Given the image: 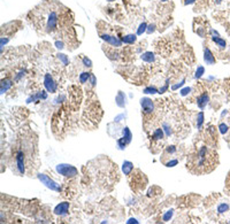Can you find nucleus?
Here are the masks:
<instances>
[{
  "label": "nucleus",
  "instance_id": "nucleus-1",
  "mask_svg": "<svg viewBox=\"0 0 230 224\" xmlns=\"http://www.w3.org/2000/svg\"><path fill=\"white\" fill-rule=\"evenodd\" d=\"M218 165V154L211 151L208 147L201 146L197 153L188 160V169L193 174H205L212 171Z\"/></svg>",
  "mask_w": 230,
  "mask_h": 224
},
{
  "label": "nucleus",
  "instance_id": "nucleus-2",
  "mask_svg": "<svg viewBox=\"0 0 230 224\" xmlns=\"http://www.w3.org/2000/svg\"><path fill=\"white\" fill-rule=\"evenodd\" d=\"M57 172L60 174L64 177H75L78 174V170L72 165H67V163H60L57 165Z\"/></svg>",
  "mask_w": 230,
  "mask_h": 224
},
{
  "label": "nucleus",
  "instance_id": "nucleus-3",
  "mask_svg": "<svg viewBox=\"0 0 230 224\" xmlns=\"http://www.w3.org/2000/svg\"><path fill=\"white\" fill-rule=\"evenodd\" d=\"M38 179L46 186V188H49V190H52V191H55V192H60L61 191V186L59 184H57L53 179H51L47 175H45V174H38Z\"/></svg>",
  "mask_w": 230,
  "mask_h": 224
},
{
  "label": "nucleus",
  "instance_id": "nucleus-4",
  "mask_svg": "<svg viewBox=\"0 0 230 224\" xmlns=\"http://www.w3.org/2000/svg\"><path fill=\"white\" fill-rule=\"evenodd\" d=\"M57 24H58V14L57 12L52 11L49 12V14L47 15V21H46V31H53L55 30L57 28Z\"/></svg>",
  "mask_w": 230,
  "mask_h": 224
},
{
  "label": "nucleus",
  "instance_id": "nucleus-5",
  "mask_svg": "<svg viewBox=\"0 0 230 224\" xmlns=\"http://www.w3.org/2000/svg\"><path fill=\"white\" fill-rule=\"evenodd\" d=\"M44 86L46 89L47 92H51V93H54L57 92V83L53 79V77L49 75V74H46L45 77H44Z\"/></svg>",
  "mask_w": 230,
  "mask_h": 224
},
{
  "label": "nucleus",
  "instance_id": "nucleus-6",
  "mask_svg": "<svg viewBox=\"0 0 230 224\" xmlns=\"http://www.w3.org/2000/svg\"><path fill=\"white\" fill-rule=\"evenodd\" d=\"M140 106L145 114H152L154 110V102L150 98H142L140 99Z\"/></svg>",
  "mask_w": 230,
  "mask_h": 224
},
{
  "label": "nucleus",
  "instance_id": "nucleus-7",
  "mask_svg": "<svg viewBox=\"0 0 230 224\" xmlns=\"http://www.w3.org/2000/svg\"><path fill=\"white\" fill-rule=\"evenodd\" d=\"M100 38H101L102 40H105L106 43H108L109 45L114 46V47H120V46L122 45V43H123L121 39H119L118 37L107 35V34H102V35H100Z\"/></svg>",
  "mask_w": 230,
  "mask_h": 224
},
{
  "label": "nucleus",
  "instance_id": "nucleus-8",
  "mask_svg": "<svg viewBox=\"0 0 230 224\" xmlns=\"http://www.w3.org/2000/svg\"><path fill=\"white\" fill-rule=\"evenodd\" d=\"M16 165L17 170L21 175H24L25 172V163H24V153L22 151H19L16 153Z\"/></svg>",
  "mask_w": 230,
  "mask_h": 224
},
{
  "label": "nucleus",
  "instance_id": "nucleus-9",
  "mask_svg": "<svg viewBox=\"0 0 230 224\" xmlns=\"http://www.w3.org/2000/svg\"><path fill=\"white\" fill-rule=\"evenodd\" d=\"M68 210H69V202L63 201V202H60L58 206H55V208H54L53 212H54L55 215L64 216V215H67Z\"/></svg>",
  "mask_w": 230,
  "mask_h": 224
},
{
  "label": "nucleus",
  "instance_id": "nucleus-10",
  "mask_svg": "<svg viewBox=\"0 0 230 224\" xmlns=\"http://www.w3.org/2000/svg\"><path fill=\"white\" fill-rule=\"evenodd\" d=\"M115 102H116V105L120 108H124L125 107V105H127V97H125V94L122 91L118 92L116 98H115Z\"/></svg>",
  "mask_w": 230,
  "mask_h": 224
},
{
  "label": "nucleus",
  "instance_id": "nucleus-11",
  "mask_svg": "<svg viewBox=\"0 0 230 224\" xmlns=\"http://www.w3.org/2000/svg\"><path fill=\"white\" fill-rule=\"evenodd\" d=\"M208 101H209V97H208V94H207V93H203V94H200L198 97V99H197V105H198V107H199L200 109H204V108L207 106Z\"/></svg>",
  "mask_w": 230,
  "mask_h": 224
},
{
  "label": "nucleus",
  "instance_id": "nucleus-12",
  "mask_svg": "<svg viewBox=\"0 0 230 224\" xmlns=\"http://www.w3.org/2000/svg\"><path fill=\"white\" fill-rule=\"evenodd\" d=\"M204 61H205L207 64H214L215 63V58H214L213 53L211 52L209 48L207 47L204 49Z\"/></svg>",
  "mask_w": 230,
  "mask_h": 224
},
{
  "label": "nucleus",
  "instance_id": "nucleus-13",
  "mask_svg": "<svg viewBox=\"0 0 230 224\" xmlns=\"http://www.w3.org/2000/svg\"><path fill=\"white\" fill-rule=\"evenodd\" d=\"M133 171V163L130 161H124L122 165V172L127 176L131 175V172Z\"/></svg>",
  "mask_w": 230,
  "mask_h": 224
},
{
  "label": "nucleus",
  "instance_id": "nucleus-14",
  "mask_svg": "<svg viewBox=\"0 0 230 224\" xmlns=\"http://www.w3.org/2000/svg\"><path fill=\"white\" fill-rule=\"evenodd\" d=\"M13 83L11 79H2L1 81V86H0V93L1 94H4V93H6L11 87H12Z\"/></svg>",
  "mask_w": 230,
  "mask_h": 224
},
{
  "label": "nucleus",
  "instance_id": "nucleus-15",
  "mask_svg": "<svg viewBox=\"0 0 230 224\" xmlns=\"http://www.w3.org/2000/svg\"><path fill=\"white\" fill-rule=\"evenodd\" d=\"M140 58H142L143 61H145L147 63H152V62L155 61V55L152 52H145V53H143Z\"/></svg>",
  "mask_w": 230,
  "mask_h": 224
},
{
  "label": "nucleus",
  "instance_id": "nucleus-16",
  "mask_svg": "<svg viewBox=\"0 0 230 224\" xmlns=\"http://www.w3.org/2000/svg\"><path fill=\"white\" fill-rule=\"evenodd\" d=\"M122 135H123V139L127 142V144H130L131 142V139H133V133H131V131L129 130L128 127H124L123 130H122Z\"/></svg>",
  "mask_w": 230,
  "mask_h": 224
},
{
  "label": "nucleus",
  "instance_id": "nucleus-17",
  "mask_svg": "<svg viewBox=\"0 0 230 224\" xmlns=\"http://www.w3.org/2000/svg\"><path fill=\"white\" fill-rule=\"evenodd\" d=\"M124 44H133L136 40H137V35H133V34H129V35H125L121 39Z\"/></svg>",
  "mask_w": 230,
  "mask_h": 224
},
{
  "label": "nucleus",
  "instance_id": "nucleus-18",
  "mask_svg": "<svg viewBox=\"0 0 230 224\" xmlns=\"http://www.w3.org/2000/svg\"><path fill=\"white\" fill-rule=\"evenodd\" d=\"M212 40L218 45L220 48H226L227 47V43H226V40L224 39H222L220 36L219 37H212Z\"/></svg>",
  "mask_w": 230,
  "mask_h": 224
},
{
  "label": "nucleus",
  "instance_id": "nucleus-19",
  "mask_svg": "<svg viewBox=\"0 0 230 224\" xmlns=\"http://www.w3.org/2000/svg\"><path fill=\"white\" fill-rule=\"evenodd\" d=\"M218 213L219 214H224V213L229 212V205L226 203V202H222L218 206Z\"/></svg>",
  "mask_w": 230,
  "mask_h": 224
},
{
  "label": "nucleus",
  "instance_id": "nucleus-20",
  "mask_svg": "<svg viewBox=\"0 0 230 224\" xmlns=\"http://www.w3.org/2000/svg\"><path fill=\"white\" fill-rule=\"evenodd\" d=\"M163 136H165V132H163V129H161V128H159V129H157L154 132H153V138L157 139V140L162 139Z\"/></svg>",
  "mask_w": 230,
  "mask_h": 224
},
{
  "label": "nucleus",
  "instance_id": "nucleus-21",
  "mask_svg": "<svg viewBox=\"0 0 230 224\" xmlns=\"http://www.w3.org/2000/svg\"><path fill=\"white\" fill-rule=\"evenodd\" d=\"M143 92L145 94H155V93H159V90L155 86H147L143 90Z\"/></svg>",
  "mask_w": 230,
  "mask_h": 224
},
{
  "label": "nucleus",
  "instance_id": "nucleus-22",
  "mask_svg": "<svg viewBox=\"0 0 230 224\" xmlns=\"http://www.w3.org/2000/svg\"><path fill=\"white\" fill-rule=\"evenodd\" d=\"M90 76H91V72H87V71H83L81 75H80V82L82 84L86 83L90 79Z\"/></svg>",
  "mask_w": 230,
  "mask_h": 224
},
{
  "label": "nucleus",
  "instance_id": "nucleus-23",
  "mask_svg": "<svg viewBox=\"0 0 230 224\" xmlns=\"http://www.w3.org/2000/svg\"><path fill=\"white\" fill-rule=\"evenodd\" d=\"M203 124H204V112H200L197 116V128L201 129Z\"/></svg>",
  "mask_w": 230,
  "mask_h": 224
},
{
  "label": "nucleus",
  "instance_id": "nucleus-24",
  "mask_svg": "<svg viewBox=\"0 0 230 224\" xmlns=\"http://www.w3.org/2000/svg\"><path fill=\"white\" fill-rule=\"evenodd\" d=\"M204 74H205V68H204L203 66H198V68H197V70H196L194 78H196V79H199Z\"/></svg>",
  "mask_w": 230,
  "mask_h": 224
},
{
  "label": "nucleus",
  "instance_id": "nucleus-25",
  "mask_svg": "<svg viewBox=\"0 0 230 224\" xmlns=\"http://www.w3.org/2000/svg\"><path fill=\"white\" fill-rule=\"evenodd\" d=\"M146 29H147V24L145 22L140 23L139 26H138V29H137V36H142L144 32H146Z\"/></svg>",
  "mask_w": 230,
  "mask_h": 224
},
{
  "label": "nucleus",
  "instance_id": "nucleus-26",
  "mask_svg": "<svg viewBox=\"0 0 230 224\" xmlns=\"http://www.w3.org/2000/svg\"><path fill=\"white\" fill-rule=\"evenodd\" d=\"M173 215H174V210L173 209L167 210V212L163 214V216H162V221L163 222H168V221H170V218L173 217Z\"/></svg>",
  "mask_w": 230,
  "mask_h": 224
},
{
  "label": "nucleus",
  "instance_id": "nucleus-27",
  "mask_svg": "<svg viewBox=\"0 0 230 224\" xmlns=\"http://www.w3.org/2000/svg\"><path fill=\"white\" fill-rule=\"evenodd\" d=\"M118 142V147H119V150H120V151H123V150L125 148V146L128 145V144H127V142H125L123 138L118 139V142Z\"/></svg>",
  "mask_w": 230,
  "mask_h": 224
},
{
  "label": "nucleus",
  "instance_id": "nucleus-28",
  "mask_svg": "<svg viewBox=\"0 0 230 224\" xmlns=\"http://www.w3.org/2000/svg\"><path fill=\"white\" fill-rule=\"evenodd\" d=\"M177 165H178V160L177 159H173V160H169V161L165 162V165L168 167V168H173V167H175Z\"/></svg>",
  "mask_w": 230,
  "mask_h": 224
},
{
  "label": "nucleus",
  "instance_id": "nucleus-29",
  "mask_svg": "<svg viewBox=\"0 0 230 224\" xmlns=\"http://www.w3.org/2000/svg\"><path fill=\"white\" fill-rule=\"evenodd\" d=\"M219 130H220V132H221L222 135H226V133L228 132L229 128H228V125H227L226 123H221V124L219 125Z\"/></svg>",
  "mask_w": 230,
  "mask_h": 224
},
{
  "label": "nucleus",
  "instance_id": "nucleus-30",
  "mask_svg": "<svg viewBox=\"0 0 230 224\" xmlns=\"http://www.w3.org/2000/svg\"><path fill=\"white\" fill-rule=\"evenodd\" d=\"M58 58H59L60 61H62V63H63L64 66H67V64L69 63V60L67 58V55H64V54H62V53H59V54H58Z\"/></svg>",
  "mask_w": 230,
  "mask_h": 224
},
{
  "label": "nucleus",
  "instance_id": "nucleus-31",
  "mask_svg": "<svg viewBox=\"0 0 230 224\" xmlns=\"http://www.w3.org/2000/svg\"><path fill=\"white\" fill-rule=\"evenodd\" d=\"M176 152V146L175 145H169L166 147V151H165V154H174Z\"/></svg>",
  "mask_w": 230,
  "mask_h": 224
},
{
  "label": "nucleus",
  "instance_id": "nucleus-32",
  "mask_svg": "<svg viewBox=\"0 0 230 224\" xmlns=\"http://www.w3.org/2000/svg\"><path fill=\"white\" fill-rule=\"evenodd\" d=\"M162 129H163V131L166 132V136H167V137H169L170 135H171V129H170L169 124L163 123V124H162Z\"/></svg>",
  "mask_w": 230,
  "mask_h": 224
},
{
  "label": "nucleus",
  "instance_id": "nucleus-33",
  "mask_svg": "<svg viewBox=\"0 0 230 224\" xmlns=\"http://www.w3.org/2000/svg\"><path fill=\"white\" fill-rule=\"evenodd\" d=\"M168 86H169V79H167L166 83H165V85H163L162 87H160V89H159V93H160V94L165 93V92L168 90Z\"/></svg>",
  "mask_w": 230,
  "mask_h": 224
},
{
  "label": "nucleus",
  "instance_id": "nucleus-34",
  "mask_svg": "<svg viewBox=\"0 0 230 224\" xmlns=\"http://www.w3.org/2000/svg\"><path fill=\"white\" fill-rule=\"evenodd\" d=\"M82 62H83L84 67H87V68H91V67H92V61L89 59V58H86V57H84V58L82 59Z\"/></svg>",
  "mask_w": 230,
  "mask_h": 224
},
{
  "label": "nucleus",
  "instance_id": "nucleus-35",
  "mask_svg": "<svg viewBox=\"0 0 230 224\" xmlns=\"http://www.w3.org/2000/svg\"><path fill=\"white\" fill-rule=\"evenodd\" d=\"M37 99L39 100V99H43V100H45V99H47V92H45V91H40V92H38L36 94Z\"/></svg>",
  "mask_w": 230,
  "mask_h": 224
},
{
  "label": "nucleus",
  "instance_id": "nucleus-36",
  "mask_svg": "<svg viewBox=\"0 0 230 224\" xmlns=\"http://www.w3.org/2000/svg\"><path fill=\"white\" fill-rule=\"evenodd\" d=\"M191 87H189V86H186V87H184V89H182L181 91H180V93H181L182 97H185V95H188L190 92H191Z\"/></svg>",
  "mask_w": 230,
  "mask_h": 224
},
{
  "label": "nucleus",
  "instance_id": "nucleus-37",
  "mask_svg": "<svg viewBox=\"0 0 230 224\" xmlns=\"http://www.w3.org/2000/svg\"><path fill=\"white\" fill-rule=\"evenodd\" d=\"M184 83H185V79H182L180 83H177V84L173 85V86H171V90H173V91H176L177 89H180V87H182V86L184 85Z\"/></svg>",
  "mask_w": 230,
  "mask_h": 224
},
{
  "label": "nucleus",
  "instance_id": "nucleus-38",
  "mask_svg": "<svg viewBox=\"0 0 230 224\" xmlns=\"http://www.w3.org/2000/svg\"><path fill=\"white\" fill-rule=\"evenodd\" d=\"M155 31V24H150V25H147V29H146V32L147 34H153Z\"/></svg>",
  "mask_w": 230,
  "mask_h": 224
},
{
  "label": "nucleus",
  "instance_id": "nucleus-39",
  "mask_svg": "<svg viewBox=\"0 0 230 224\" xmlns=\"http://www.w3.org/2000/svg\"><path fill=\"white\" fill-rule=\"evenodd\" d=\"M89 82L91 83V85H92V86H96V84H97V78H96V76H95L93 74H91Z\"/></svg>",
  "mask_w": 230,
  "mask_h": 224
},
{
  "label": "nucleus",
  "instance_id": "nucleus-40",
  "mask_svg": "<svg viewBox=\"0 0 230 224\" xmlns=\"http://www.w3.org/2000/svg\"><path fill=\"white\" fill-rule=\"evenodd\" d=\"M0 42H1L0 47H1V51H2V48H4V46H5V44H7V43H8V38H4V37H1Z\"/></svg>",
  "mask_w": 230,
  "mask_h": 224
},
{
  "label": "nucleus",
  "instance_id": "nucleus-41",
  "mask_svg": "<svg viewBox=\"0 0 230 224\" xmlns=\"http://www.w3.org/2000/svg\"><path fill=\"white\" fill-rule=\"evenodd\" d=\"M55 46H57V48H60V49H62V48L64 47V46H63V43H62V42H59V40L55 42Z\"/></svg>",
  "mask_w": 230,
  "mask_h": 224
},
{
  "label": "nucleus",
  "instance_id": "nucleus-42",
  "mask_svg": "<svg viewBox=\"0 0 230 224\" xmlns=\"http://www.w3.org/2000/svg\"><path fill=\"white\" fill-rule=\"evenodd\" d=\"M211 34H212V37H219V32L215 31V30H211Z\"/></svg>",
  "mask_w": 230,
  "mask_h": 224
},
{
  "label": "nucleus",
  "instance_id": "nucleus-43",
  "mask_svg": "<svg viewBox=\"0 0 230 224\" xmlns=\"http://www.w3.org/2000/svg\"><path fill=\"white\" fill-rule=\"evenodd\" d=\"M193 2H196V0H185L184 1V5H191Z\"/></svg>",
  "mask_w": 230,
  "mask_h": 224
},
{
  "label": "nucleus",
  "instance_id": "nucleus-44",
  "mask_svg": "<svg viewBox=\"0 0 230 224\" xmlns=\"http://www.w3.org/2000/svg\"><path fill=\"white\" fill-rule=\"evenodd\" d=\"M127 223H128V224H130V223H138V221H137L136 218H130V220H129Z\"/></svg>",
  "mask_w": 230,
  "mask_h": 224
},
{
  "label": "nucleus",
  "instance_id": "nucleus-45",
  "mask_svg": "<svg viewBox=\"0 0 230 224\" xmlns=\"http://www.w3.org/2000/svg\"><path fill=\"white\" fill-rule=\"evenodd\" d=\"M23 75H24V71H21V72H19L17 77H16V81H17V79H20V78H21V77H22Z\"/></svg>",
  "mask_w": 230,
  "mask_h": 224
},
{
  "label": "nucleus",
  "instance_id": "nucleus-46",
  "mask_svg": "<svg viewBox=\"0 0 230 224\" xmlns=\"http://www.w3.org/2000/svg\"><path fill=\"white\" fill-rule=\"evenodd\" d=\"M215 2H216V4H220V2H221V0H215Z\"/></svg>",
  "mask_w": 230,
  "mask_h": 224
},
{
  "label": "nucleus",
  "instance_id": "nucleus-47",
  "mask_svg": "<svg viewBox=\"0 0 230 224\" xmlns=\"http://www.w3.org/2000/svg\"><path fill=\"white\" fill-rule=\"evenodd\" d=\"M107 1H108V2H112V1H114V0H107Z\"/></svg>",
  "mask_w": 230,
  "mask_h": 224
},
{
  "label": "nucleus",
  "instance_id": "nucleus-48",
  "mask_svg": "<svg viewBox=\"0 0 230 224\" xmlns=\"http://www.w3.org/2000/svg\"><path fill=\"white\" fill-rule=\"evenodd\" d=\"M162 1H167V0H162Z\"/></svg>",
  "mask_w": 230,
  "mask_h": 224
}]
</instances>
